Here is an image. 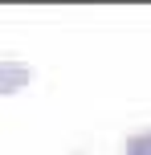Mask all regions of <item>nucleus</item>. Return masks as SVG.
<instances>
[{"label": "nucleus", "mask_w": 151, "mask_h": 155, "mask_svg": "<svg viewBox=\"0 0 151 155\" xmlns=\"http://www.w3.org/2000/svg\"><path fill=\"white\" fill-rule=\"evenodd\" d=\"M29 82V65L25 61H0V94H12Z\"/></svg>", "instance_id": "1"}, {"label": "nucleus", "mask_w": 151, "mask_h": 155, "mask_svg": "<svg viewBox=\"0 0 151 155\" xmlns=\"http://www.w3.org/2000/svg\"><path fill=\"white\" fill-rule=\"evenodd\" d=\"M123 155H151V127H147V131H135V135H131V139H127V151H123Z\"/></svg>", "instance_id": "2"}]
</instances>
